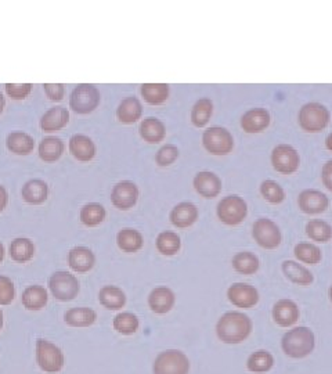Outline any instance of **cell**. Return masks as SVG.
I'll list each match as a JSON object with an SVG mask.
<instances>
[{
  "label": "cell",
  "instance_id": "obj_1",
  "mask_svg": "<svg viewBox=\"0 0 332 374\" xmlns=\"http://www.w3.org/2000/svg\"><path fill=\"white\" fill-rule=\"evenodd\" d=\"M252 320L242 312L230 311L220 316L216 323L217 338L228 345L244 342L252 333Z\"/></svg>",
  "mask_w": 332,
  "mask_h": 374
},
{
  "label": "cell",
  "instance_id": "obj_2",
  "mask_svg": "<svg viewBox=\"0 0 332 374\" xmlns=\"http://www.w3.org/2000/svg\"><path fill=\"white\" fill-rule=\"evenodd\" d=\"M316 348V336L311 329L305 326L294 327L281 340L283 352L292 359H303Z\"/></svg>",
  "mask_w": 332,
  "mask_h": 374
},
{
  "label": "cell",
  "instance_id": "obj_3",
  "mask_svg": "<svg viewBox=\"0 0 332 374\" xmlns=\"http://www.w3.org/2000/svg\"><path fill=\"white\" fill-rule=\"evenodd\" d=\"M47 287L51 297H54L60 302L73 301L80 292V283L78 277L67 270L54 272L49 277Z\"/></svg>",
  "mask_w": 332,
  "mask_h": 374
},
{
  "label": "cell",
  "instance_id": "obj_4",
  "mask_svg": "<svg viewBox=\"0 0 332 374\" xmlns=\"http://www.w3.org/2000/svg\"><path fill=\"white\" fill-rule=\"evenodd\" d=\"M102 102L100 91L95 85L82 83L78 85L69 95V109L80 116L93 113Z\"/></svg>",
  "mask_w": 332,
  "mask_h": 374
},
{
  "label": "cell",
  "instance_id": "obj_5",
  "mask_svg": "<svg viewBox=\"0 0 332 374\" xmlns=\"http://www.w3.org/2000/svg\"><path fill=\"white\" fill-rule=\"evenodd\" d=\"M35 358L39 368L47 374L60 373L65 364V356L61 348L45 338L36 340Z\"/></svg>",
  "mask_w": 332,
  "mask_h": 374
},
{
  "label": "cell",
  "instance_id": "obj_6",
  "mask_svg": "<svg viewBox=\"0 0 332 374\" xmlns=\"http://www.w3.org/2000/svg\"><path fill=\"white\" fill-rule=\"evenodd\" d=\"M154 374H189L190 359L180 349H166L161 352L152 364Z\"/></svg>",
  "mask_w": 332,
  "mask_h": 374
},
{
  "label": "cell",
  "instance_id": "obj_7",
  "mask_svg": "<svg viewBox=\"0 0 332 374\" xmlns=\"http://www.w3.org/2000/svg\"><path fill=\"white\" fill-rule=\"evenodd\" d=\"M299 125L307 133H318L329 124V111L325 106L317 102H310L302 106L299 111Z\"/></svg>",
  "mask_w": 332,
  "mask_h": 374
},
{
  "label": "cell",
  "instance_id": "obj_8",
  "mask_svg": "<svg viewBox=\"0 0 332 374\" xmlns=\"http://www.w3.org/2000/svg\"><path fill=\"white\" fill-rule=\"evenodd\" d=\"M216 214L222 223L227 226H237L246 218L248 204L242 197L231 195L220 200L216 208Z\"/></svg>",
  "mask_w": 332,
  "mask_h": 374
},
{
  "label": "cell",
  "instance_id": "obj_9",
  "mask_svg": "<svg viewBox=\"0 0 332 374\" xmlns=\"http://www.w3.org/2000/svg\"><path fill=\"white\" fill-rule=\"evenodd\" d=\"M202 146L212 155H227L234 147L233 135L223 126H211L202 135Z\"/></svg>",
  "mask_w": 332,
  "mask_h": 374
},
{
  "label": "cell",
  "instance_id": "obj_10",
  "mask_svg": "<svg viewBox=\"0 0 332 374\" xmlns=\"http://www.w3.org/2000/svg\"><path fill=\"white\" fill-rule=\"evenodd\" d=\"M252 236L258 245L265 250H276L283 241V233L278 225L269 218H261L254 223Z\"/></svg>",
  "mask_w": 332,
  "mask_h": 374
},
{
  "label": "cell",
  "instance_id": "obj_11",
  "mask_svg": "<svg viewBox=\"0 0 332 374\" xmlns=\"http://www.w3.org/2000/svg\"><path fill=\"white\" fill-rule=\"evenodd\" d=\"M139 187L132 180L118 182L111 192V203L121 211L132 210L139 200Z\"/></svg>",
  "mask_w": 332,
  "mask_h": 374
},
{
  "label": "cell",
  "instance_id": "obj_12",
  "mask_svg": "<svg viewBox=\"0 0 332 374\" xmlns=\"http://www.w3.org/2000/svg\"><path fill=\"white\" fill-rule=\"evenodd\" d=\"M228 301L242 309H251L258 305L261 296L257 287L248 283H234L227 290Z\"/></svg>",
  "mask_w": 332,
  "mask_h": 374
},
{
  "label": "cell",
  "instance_id": "obj_13",
  "mask_svg": "<svg viewBox=\"0 0 332 374\" xmlns=\"http://www.w3.org/2000/svg\"><path fill=\"white\" fill-rule=\"evenodd\" d=\"M299 164L300 157L292 146L278 144L274 147L272 153V165L277 172L283 175H291L299 168Z\"/></svg>",
  "mask_w": 332,
  "mask_h": 374
},
{
  "label": "cell",
  "instance_id": "obj_14",
  "mask_svg": "<svg viewBox=\"0 0 332 374\" xmlns=\"http://www.w3.org/2000/svg\"><path fill=\"white\" fill-rule=\"evenodd\" d=\"M193 184H194V189L197 190V193L200 196H202L204 199H209V200L215 199L222 192V180H220V177L216 173L211 172V170L198 172L194 176Z\"/></svg>",
  "mask_w": 332,
  "mask_h": 374
},
{
  "label": "cell",
  "instance_id": "obj_15",
  "mask_svg": "<svg viewBox=\"0 0 332 374\" xmlns=\"http://www.w3.org/2000/svg\"><path fill=\"white\" fill-rule=\"evenodd\" d=\"M96 265L95 252L83 245H78L68 252V266L75 273H88Z\"/></svg>",
  "mask_w": 332,
  "mask_h": 374
},
{
  "label": "cell",
  "instance_id": "obj_16",
  "mask_svg": "<svg viewBox=\"0 0 332 374\" xmlns=\"http://www.w3.org/2000/svg\"><path fill=\"white\" fill-rule=\"evenodd\" d=\"M298 204H299V208L302 210V212H305L307 215H317V214H322L324 211H327V208L329 206V200L320 190L306 189L299 195Z\"/></svg>",
  "mask_w": 332,
  "mask_h": 374
},
{
  "label": "cell",
  "instance_id": "obj_17",
  "mask_svg": "<svg viewBox=\"0 0 332 374\" xmlns=\"http://www.w3.org/2000/svg\"><path fill=\"white\" fill-rule=\"evenodd\" d=\"M272 122V116L266 109H252L246 111L242 117H241V128L244 132L246 133H261L265 129L269 128Z\"/></svg>",
  "mask_w": 332,
  "mask_h": 374
},
{
  "label": "cell",
  "instance_id": "obj_18",
  "mask_svg": "<svg viewBox=\"0 0 332 374\" xmlns=\"http://www.w3.org/2000/svg\"><path fill=\"white\" fill-rule=\"evenodd\" d=\"M176 296L169 287H155L148 296V307L156 315H165L174 309Z\"/></svg>",
  "mask_w": 332,
  "mask_h": 374
},
{
  "label": "cell",
  "instance_id": "obj_19",
  "mask_svg": "<svg viewBox=\"0 0 332 374\" xmlns=\"http://www.w3.org/2000/svg\"><path fill=\"white\" fill-rule=\"evenodd\" d=\"M68 150L71 155L80 162L92 161L97 153L95 142L86 135H73L68 142Z\"/></svg>",
  "mask_w": 332,
  "mask_h": 374
},
{
  "label": "cell",
  "instance_id": "obj_20",
  "mask_svg": "<svg viewBox=\"0 0 332 374\" xmlns=\"http://www.w3.org/2000/svg\"><path fill=\"white\" fill-rule=\"evenodd\" d=\"M299 315H300V312H299L296 302H294L292 300H288V298L278 300L274 304L273 311H272L273 320L280 327L294 326L299 320Z\"/></svg>",
  "mask_w": 332,
  "mask_h": 374
},
{
  "label": "cell",
  "instance_id": "obj_21",
  "mask_svg": "<svg viewBox=\"0 0 332 374\" xmlns=\"http://www.w3.org/2000/svg\"><path fill=\"white\" fill-rule=\"evenodd\" d=\"M69 124V110L62 106L49 109L40 118V129L45 133H56Z\"/></svg>",
  "mask_w": 332,
  "mask_h": 374
},
{
  "label": "cell",
  "instance_id": "obj_22",
  "mask_svg": "<svg viewBox=\"0 0 332 374\" xmlns=\"http://www.w3.org/2000/svg\"><path fill=\"white\" fill-rule=\"evenodd\" d=\"M21 197L29 206H42L49 199V186L42 179H31L23 186Z\"/></svg>",
  "mask_w": 332,
  "mask_h": 374
},
{
  "label": "cell",
  "instance_id": "obj_23",
  "mask_svg": "<svg viewBox=\"0 0 332 374\" xmlns=\"http://www.w3.org/2000/svg\"><path fill=\"white\" fill-rule=\"evenodd\" d=\"M171 223L179 229H187L193 226L198 219V208L190 201H183L175 206L169 214Z\"/></svg>",
  "mask_w": 332,
  "mask_h": 374
},
{
  "label": "cell",
  "instance_id": "obj_24",
  "mask_svg": "<svg viewBox=\"0 0 332 374\" xmlns=\"http://www.w3.org/2000/svg\"><path fill=\"white\" fill-rule=\"evenodd\" d=\"M96 320H97L96 311L88 307L71 308L64 314V322L69 327H76V329L91 327L96 323Z\"/></svg>",
  "mask_w": 332,
  "mask_h": 374
},
{
  "label": "cell",
  "instance_id": "obj_25",
  "mask_svg": "<svg viewBox=\"0 0 332 374\" xmlns=\"http://www.w3.org/2000/svg\"><path fill=\"white\" fill-rule=\"evenodd\" d=\"M21 302L27 311H31V312L42 311L49 302V292L43 286H39V285L28 286L23 292Z\"/></svg>",
  "mask_w": 332,
  "mask_h": 374
},
{
  "label": "cell",
  "instance_id": "obj_26",
  "mask_svg": "<svg viewBox=\"0 0 332 374\" xmlns=\"http://www.w3.org/2000/svg\"><path fill=\"white\" fill-rule=\"evenodd\" d=\"M283 273L285 274V277L289 280V282L299 285V286H310L314 282V276L313 273L305 267L303 265H300L296 261H291L287 259L283 262L281 265Z\"/></svg>",
  "mask_w": 332,
  "mask_h": 374
},
{
  "label": "cell",
  "instance_id": "obj_27",
  "mask_svg": "<svg viewBox=\"0 0 332 374\" xmlns=\"http://www.w3.org/2000/svg\"><path fill=\"white\" fill-rule=\"evenodd\" d=\"M143 116V106L134 96L123 99L117 109V118L121 124L132 125L136 124Z\"/></svg>",
  "mask_w": 332,
  "mask_h": 374
},
{
  "label": "cell",
  "instance_id": "obj_28",
  "mask_svg": "<svg viewBox=\"0 0 332 374\" xmlns=\"http://www.w3.org/2000/svg\"><path fill=\"white\" fill-rule=\"evenodd\" d=\"M140 136L144 142L150 143V144H158L161 143L165 136H166V128L163 125L162 121H159L155 117H148L144 118L140 122V128H139Z\"/></svg>",
  "mask_w": 332,
  "mask_h": 374
},
{
  "label": "cell",
  "instance_id": "obj_29",
  "mask_svg": "<svg viewBox=\"0 0 332 374\" xmlns=\"http://www.w3.org/2000/svg\"><path fill=\"white\" fill-rule=\"evenodd\" d=\"M126 301L125 292L117 286H104L99 292V302L108 311H121Z\"/></svg>",
  "mask_w": 332,
  "mask_h": 374
},
{
  "label": "cell",
  "instance_id": "obj_30",
  "mask_svg": "<svg viewBox=\"0 0 332 374\" xmlns=\"http://www.w3.org/2000/svg\"><path fill=\"white\" fill-rule=\"evenodd\" d=\"M141 98L151 106H161L169 98L171 87L168 83H143L140 87Z\"/></svg>",
  "mask_w": 332,
  "mask_h": 374
},
{
  "label": "cell",
  "instance_id": "obj_31",
  "mask_svg": "<svg viewBox=\"0 0 332 374\" xmlns=\"http://www.w3.org/2000/svg\"><path fill=\"white\" fill-rule=\"evenodd\" d=\"M6 147L10 153L25 157L29 155L35 148V140L31 135L25 132H13L6 138Z\"/></svg>",
  "mask_w": 332,
  "mask_h": 374
},
{
  "label": "cell",
  "instance_id": "obj_32",
  "mask_svg": "<svg viewBox=\"0 0 332 374\" xmlns=\"http://www.w3.org/2000/svg\"><path fill=\"white\" fill-rule=\"evenodd\" d=\"M65 144L57 136H46L40 140L38 147L39 158L45 162H56L64 154Z\"/></svg>",
  "mask_w": 332,
  "mask_h": 374
},
{
  "label": "cell",
  "instance_id": "obj_33",
  "mask_svg": "<svg viewBox=\"0 0 332 374\" xmlns=\"http://www.w3.org/2000/svg\"><path fill=\"white\" fill-rule=\"evenodd\" d=\"M36 252L35 244L28 237H17L9 245V255L17 263H27L34 259Z\"/></svg>",
  "mask_w": 332,
  "mask_h": 374
},
{
  "label": "cell",
  "instance_id": "obj_34",
  "mask_svg": "<svg viewBox=\"0 0 332 374\" xmlns=\"http://www.w3.org/2000/svg\"><path fill=\"white\" fill-rule=\"evenodd\" d=\"M117 244L123 252L134 254L143 248L144 239L139 230L133 228H123L117 234Z\"/></svg>",
  "mask_w": 332,
  "mask_h": 374
},
{
  "label": "cell",
  "instance_id": "obj_35",
  "mask_svg": "<svg viewBox=\"0 0 332 374\" xmlns=\"http://www.w3.org/2000/svg\"><path fill=\"white\" fill-rule=\"evenodd\" d=\"M231 265L235 272L249 276V274H255L259 270L261 261L254 252L241 251L233 256Z\"/></svg>",
  "mask_w": 332,
  "mask_h": 374
},
{
  "label": "cell",
  "instance_id": "obj_36",
  "mask_svg": "<svg viewBox=\"0 0 332 374\" xmlns=\"http://www.w3.org/2000/svg\"><path fill=\"white\" fill-rule=\"evenodd\" d=\"M273 366H274V356L266 349L255 351L246 359V368L251 373L263 374L270 371Z\"/></svg>",
  "mask_w": 332,
  "mask_h": 374
},
{
  "label": "cell",
  "instance_id": "obj_37",
  "mask_svg": "<svg viewBox=\"0 0 332 374\" xmlns=\"http://www.w3.org/2000/svg\"><path fill=\"white\" fill-rule=\"evenodd\" d=\"M107 217L106 208L99 203H89L80 208L79 219L88 228H96L104 222Z\"/></svg>",
  "mask_w": 332,
  "mask_h": 374
},
{
  "label": "cell",
  "instance_id": "obj_38",
  "mask_svg": "<svg viewBox=\"0 0 332 374\" xmlns=\"http://www.w3.org/2000/svg\"><path fill=\"white\" fill-rule=\"evenodd\" d=\"M155 247L162 255L174 256L182 248V239L175 232H162L155 240Z\"/></svg>",
  "mask_w": 332,
  "mask_h": 374
},
{
  "label": "cell",
  "instance_id": "obj_39",
  "mask_svg": "<svg viewBox=\"0 0 332 374\" xmlns=\"http://www.w3.org/2000/svg\"><path fill=\"white\" fill-rule=\"evenodd\" d=\"M213 113V102L208 98H202L195 102L191 110V122L197 128H204Z\"/></svg>",
  "mask_w": 332,
  "mask_h": 374
},
{
  "label": "cell",
  "instance_id": "obj_40",
  "mask_svg": "<svg viewBox=\"0 0 332 374\" xmlns=\"http://www.w3.org/2000/svg\"><path fill=\"white\" fill-rule=\"evenodd\" d=\"M114 330L122 336H132L140 327L139 318L132 312H121L112 320Z\"/></svg>",
  "mask_w": 332,
  "mask_h": 374
},
{
  "label": "cell",
  "instance_id": "obj_41",
  "mask_svg": "<svg viewBox=\"0 0 332 374\" xmlns=\"http://www.w3.org/2000/svg\"><path fill=\"white\" fill-rule=\"evenodd\" d=\"M306 234L316 243H328L332 239V226L321 219H311L306 225Z\"/></svg>",
  "mask_w": 332,
  "mask_h": 374
},
{
  "label": "cell",
  "instance_id": "obj_42",
  "mask_svg": "<svg viewBox=\"0 0 332 374\" xmlns=\"http://www.w3.org/2000/svg\"><path fill=\"white\" fill-rule=\"evenodd\" d=\"M294 254L298 261L306 265H317L322 258L321 250L311 243H298L294 248Z\"/></svg>",
  "mask_w": 332,
  "mask_h": 374
},
{
  "label": "cell",
  "instance_id": "obj_43",
  "mask_svg": "<svg viewBox=\"0 0 332 374\" xmlns=\"http://www.w3.org/2000/svg\"><path fill=\"white\" fill-rule=\"evenodd\" d=\"M261 195L272 204H281L285 200V192L283 187L272 179H266L261 184Z\"/></svg>",
  "mask_w": 332,
  "mask_h": 374
},
{
  "label": "cell",
  "instance_id": "obj_44",
  "mask_svg": "<svg viewBox=\"0 0 332 374\" xmlns=\"http://www.w3.org/2000/svg\"><path fill=\"white\" fill-rule=\"evenodd\" d=\"M179 157V148L175 144H163L155 154V162L158 166H169Z\"/></svg>",
  "mask_w": 332,
  "mask_h": 374
},
{
  "label": "cell",
  "instance_id": "obj_45",
  "mask_svg": "<svg viewBox=\"0 0 332 374\" xmlns=\"http://www.w3.org/2000/svg\"><path fill=\"white\" fill-rule=\"evenodd\" d=\"M16 300V286L8 276H0V305L8 307Z\"/></svg>",
  "mask_w": 332,
  "mask_h": 374
},
{
  "label": "cell",
  "instance_id": "obj_46",
  "mask_svg": "<svg viewBox=\"0 0 332 374\" xmlns=\"http://www.w3.org/2000/svg\"><path fill=\"white\" fill-rule=\"evenodd\" d=\"M5 90L13 100H25L32 91L31 83H6Z\"/></svg>",
  "mask_w": 332,
  "mask_h": 374
},
{
  "label": "cell",
  "instance_id": "obj_47",
  "mask_svg": "<svg viewBox=\"0 0 332 374\" xmlns=\"http://www.w3.org/2000/svg\"><path fill=\"white\" fill-rule=\"evenodd\" d=\"M45 95L51 102H61L65 96V86L62 83H45L43 85Z\"/></svg>",
  "mask_w": 332,
  "mask_h": 374
},
{
  "label": "cell",
  "instance_id": "obj_48",
  "mask_svg": "<svg viewBox=\"0 0 332 374\" xmlns=\"http://www.w3.org/2000/svg\"><path fill=\"white\" fill-rule=\"evenodd\" d=\"M321 179H322V183L327 189L329 192H332V160H329L324 164L322 170H321Z\"/></svg>",
  "mask_w": 332,
  "mask_h": 374
},
{
  "label": "cell",
  "instance_id": "obj_49",
  "mask_svg": "<svg viewBox=\"0 0 332 374\" xmlns=\"http://www.w3.org/2000/svg\"><path fill=\"white\" fill-rule=\"evenodd\" d=\"M9 204V193L6 190V187L0 184V214H2Z\"/></svg>",
  "mask_w": 332,
  "mask_h": 374
},
{
  "label": "cell",
  "instance_id": "obj_50",
  "mask_svg": "<svg viewBox=\"0 0 332 374\" xmlns=\"http://www.w3.org/2000/svg\"><path fill=\"white\" fill-rule=\"evenodd\" d=\"M5 107H6V99H5V96H3V93L0 91V116L3 114Z\"/></svg>",
  "mask_w": 332,
  "mask_h": 374
},
{
  "label": "cell",
  "instance_id": "obj_51",
  "mask_svg": "<svg viewBox=\"0 0 332 374\" xmlns=\"http://www.w3.org/2000/svg\"><path fill=\"white\" fill-rule=\"evenodd\" d=\"M5 256H6V248H5V244L2 241H0V265L3 263Z\"/></svg>",
  "mask_w": 332,
  "mask_h": 374
},
{
  "label": "cell",
  "instance_id": "obj_52",
  "mask_svg": "<svg viewBox=\"0 0 332 374\" xmlns=\"http://www.w3.org/2000/svg\"><path fill=\"white\" fill-rule=\"evenodd\" d=\"M325 147H327V150L332 151V132L325 139Z\"/></svg>",
  "mask_w": 332,
  "mask_h": 374
},
{
  "label": "cell",
  "instance_id": "obj_53",
  "mask_svg": "<svg viewBox=\"0 0 332 374\" xmlns=\"http://www.w3.org/2000/svg\"><path fill=\"white\" fill-rule=\"evenodd\" d=\"M3 324H5V315H3V311L0 309V331L3 330Z\"/></svg>",
  "mask_w": 332,
  "mask_h": 374
},
{
  "label": "cell",
  "instance_id": "obj_54",
  "mask_svg": "<svg viewBox=\"0 0 332 374\" xmlns=\"http://www.w3.org/2000/svg\"><path fill=\"white\" fill-rule=\"evenodd\" d=\"M328 297H329V300H331V302H332V285H331L329 289H328Z\"/></svg>",
  "mask_w": 332,
  "mask_h": 374
}]
</instances>
